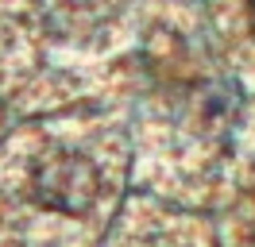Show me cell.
<instances>
[{"label": "cell", "instance_id": "cell-1", "mask_svg": "<svg viewBox=\"0 0 255 247\" xmlns=\"http://www.w3.org/2000/svg\"><path fill=\"white\" fill-rule=\"evenodd\" d=\"M97 193H101V174L85 154H74V151L43 154L31 170V197L43 209L81 216L93 209Z\"/></svg>", "mask_w": 255, "mask_h": 247}]
</instances>
